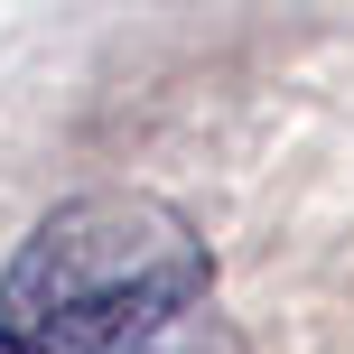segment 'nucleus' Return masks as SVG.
Here are the masks:
<instances>
[{"label": "nucleus", "instance_id": "nucleus-1", "mask_svg": "<svg viewBox=\"0 0 354 354\" xmlns=\"http://www.w3.org/2000/svg\"><path fill=\"white\" fill-rule=\"evenodd\" d=\"M0 354H243L214 252L168 196L93 187L28 224L0 270Z\"/></svg>", "mask_w": 354, "mask_h": 354}]
</instances>
